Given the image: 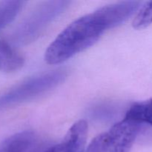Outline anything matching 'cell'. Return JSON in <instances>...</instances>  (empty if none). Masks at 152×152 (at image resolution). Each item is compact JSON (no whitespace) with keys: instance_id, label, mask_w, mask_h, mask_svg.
Segmentation results:
<instances>
[{"instance_id":"obj_8","label":"cell","mask_w":152,"mask_h":152,"mask_svg":"<svg viewBox=\"0 0 152 152\" xmlns=\"http://www.w3.org/2000/svg\"><path fill=\"white\" fill-rule=\"evenodd\" d=\"M25 59L7 41L0 39V71L13 72L22 68Z\"/></svg>"},{"instance_id":"obj_7","label":"cell","mask_w":152,"mask_h":152,"mask_svg":"<svg viewBox=\"0 0 152 152\" xmlns=\"http://www.w3.org/2000/svg\"><path fill=\"white\" fill-rule=\"evenodd\" d=\"M38 143L36 134L30 131L16 133L0 143V152H33Z\"/></svg>"},{"instance_id":"obj_5","label":"cell","mask_w":152,"mask_h":152,"mask_svg":"<svg viewBox=\"0 0 152 152\" xmlns=\"http://www.w3.org/2000/svg\"><path fill=\"white\" fill-rule=\"evenodd\" d=\"M139 1H125L103 6L95 10L106 30L121 25L129 19L140 7Z\"/></svg>"},{"instance_id":"obj_6","label":"cell","mask_w":152,"mask_h":152,"mask_svg":"<svg viewBox=\"0 0 152 152\" xmlns=\"http://www.w3.org/2000/svg\"><path fill=\"white\" fill-rule=\"evenodd\" d=\"M88 130L86 121L79 120L70 128L61 142L43 152H85Z\"/></svg>"},{"instance_id":"obj_10","label":"cell","mask_w":152,"mask_h":152,"mask_svg":"<svg viewBox=\"0 0 152 152\" xmlns=\"http://www.w3.org/2000/svg\"><path fill=\"white\" fill-rule=\"evenodd\" d=\"M25 3L16 0L0 1V31L14 20Z\"/></svg>"},{"instance_id":"obj_11","label":"cell","mask_w":152,"mask_h":152,"mask_svg":"<svg viewBox=\"0 0 152 152\" xmlns=\"http://www.w3.org/2000/svg\"><path fill=\"white\" fill-rule=\"evenodd\" d=\"M152 24V1H147L140 8L134 19L132 25L134 29L146 28Z\"/></svg>"},{"instance_id":"obj_9","label":"cell","mask_w":152,"mask_h":152,"mask_svg":"<svg viewBox=\"0 0 152 152\" xmlns=\"http://www.w3.org/2000/svg\"><path fill=\"white\" fill-rule=\"evenodd\" d=\"M125 117L139 124L146 123L152 126V98L132 105L126 112Z\"/></svg>"},{"instance_id":"obj_4","label":"cell","mask_w":152,"mask_h":152,"mask_svg":"<svg viewBox=\"0 0 152 152\" xmlns=\"http://www.w3.org/2000/svg\"><path fill=\"white\" fill-rule=\"evenodd\" d=\"M67 77L59 70L32 77L0 95V108L22 103L49 91L60 85Z\"/></svg>"},{"instance_id":"obj_1","label":"cell","mask_w":152,"mask_h":152,"mask_svg":"<svg viewBox=\"0 0 152 152\" xmlns=\"http://www.w3.org/2000/svg\"><path fill=\"white\" fill-rule=\"evenodd\" d=\"M106 28L94 12L71 22L48 47L45 59L48 64L57 65L95 44Z\"/></svg>"},{"instance_id":"obj_2","label":"cell","mask_w":152,"mask_h":152,"mask_svg":"<svg viewBox=\"0 0 152 152\" xmlns=\"http://www.w3.org/2000/svg\"><path fill=\"white\" fill-rule=\"evenodd\" d=\"M70 3L68 1H48L40 4L16 30L13 35L14 42L23 45L35 40L66 10Z\"/></svg>"},{"instance_id":"obj_3","label":"cell","mask_w":152,"mask_h":152,"mask_svg":"<svg viewBox=\"0 0 152 152\" xmlns=\"http://www.w3.org/2000/svg\"><path fill=\"white\" fill-rule=\"evenodd\" d=\"M140 127V124L125 117L92 140L85 152H129Z\"/></svg>"}]
</instances>
